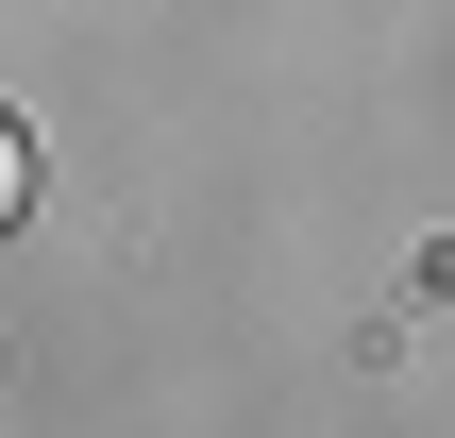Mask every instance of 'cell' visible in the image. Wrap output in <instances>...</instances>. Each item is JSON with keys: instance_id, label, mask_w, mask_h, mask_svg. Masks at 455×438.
I'll return each mask as SVG.
<instances>
[{"instance_id": "obj_1", "label": "cell", "mask_w": 455, "mask_h": 438, "mask_svg": "<svg viewBox=\"0 0 455 438\" xmlns=\"http://www.w3.org/2000/svg\"><path fill=\"white\" fill-rule=\"evenodd\" d=\"M17 203H34V135L0 118V236H17Z\"/></svg>"}]
</instances>
